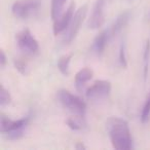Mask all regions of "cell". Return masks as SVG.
<instances>
[{"instance_id": "cell-1", "label": "cell", "mask_w": 150, "mask_h": 150, "mask_svg": "<svg viewBox=\"0 0 150 150\" xmlns=\"http://www.w3.org/2000/svg\"><path fill=\"white\" fill-rule=\"evenodd\" d=\"M106 127L113 148L117 150L133 149V138L127 120L119 117H110L106 122Z\"/></svg>"}, {"instance_id": "cell-2", "label": "cell", "mask_w": 150, "mask_h": 150, "mask_svg": "<svg viewBox=\"0 0 150 150\" xmlns=\"http://www.w3.org/2000/svg\"><path fill=\"white\" fill-rule=\"evenodd\" d=\"M30 121V115L18 120H11L3 113L0 114V133L4 134L9 140H19L25 135L26 127Z\"/></svg>"}, {"instance_id": "cell-3", "label": "cell", "mask_w": 150, "mask_h": 150, "mask_svg": "<svg viewBox=\"0 0 150 150\" xmlns=\"http://www.w3.org/2000/svg\"><path fill=\"white\" fill-rule=\"evenodd\" d=\"M57 97H58L59 102L67 110L74 113L75 115H80V116L86 115V104L79 97L72 95L66 90H60L57 93Z\"/></svg>"}, {"instance_id": "cell-4", "label": "cell", "mask_w": 150, "mask_h": 150, "mask_svg": "<svg viewBox=\"0 0 150 150\" xmlns=\"http://www.w3.org/2000/svg\"><path fill=\"white\" fill-rule=\"evenodd\" d=\"M42 0H17L11 6V13L18 19L26 20L38 13Z\"/></svg>"}, {"instance_id": "cell-5", "label": "cell", "mask_w": 150, "mask_h": 150, "mask_svg": "<svg viewBox=\"0 0 150 150\" xmlns=\"http://www.w3.org/2000/svg\"><path fill=\"white\" fill-rule=\"evenodd\" d=\"M88 4H83L82 6H80L79 8L76 11L75 15L73 16V19L71 21L69 27L67 28V32L64 36V42L66 44H69L75 39L76 35L78 34L81 27L82 23H83L84 19L86 17V13H88Z\"/></svg>"}, {"instance_id": "cell-6", "label": "cell", "mask_w": 150, "mask_h": 150, "mask_svg": "<svg viewBox=\"0 0 150 150\" xmlns=\"http://www.w3.org/2000/svg\"><path fill=\"white\" fill-rule=\"evenodd\" d=\"M17 43L22 52L28 54H36L39 52V44L28 29L20 31L16 36Z\"/></svg>"}, {"instance_id": "cell-7", "label": "cell", "mask_w": 150, "mask_h": 150, "mask_svg": "<svg viewBox=\"0 0 150 150\" xmlns=\"http://www.w3.org/2000/svg\"><path fill=\"white\" fill-rule=\"evenodd\" d=\"M111 92V82L108 80H97L86 90V96L90 100H100L109 96Z\"/></svg>"}, {"instance_id": "cell-8", "label": "cell", "mask_w": 150, "mask_h": 150, "mask_svg": "<svg viewBox=\"0 0 150 150\" xmlns=\"http://www.w3.org/2000/svg\"><path fill=\"white\" fill-rule=\"evenodd\" d=\"M104 5L105 0H96L93 8V13L88 20V27L90 29H99L105 23V16H104Z\"/></svg>"}, {"instance_id": "cell-9", "label": "cell", "mask_w": 150, "mask_h": 150, "mask_svg": "<svg viewBox=\"0 0 150 150\" xmlns=\"http://www.w3.org/2000/svg\"><path fill=\"white\" fill-rule=\"evenodd\" d=\"M74 9H75V3L72 2L69 5L67 11L54 21V28H52L54 35H59V34L62 33L63 31H65L69 27V25H70L71 21L73 19V16H74Z\"/></svg>"}, {"instance_id": "cell-10", "label": "cell", "mask_w": 150, "mask_h": 150, "mask_svg": "<svg viewBox=\"0 0 150 150\" xmlns=\"http://www.w3.org/2000/svg\"><path fill=\"white\" fill-rule=\"evenodd\" d=\"M129 20H131V13H129V11H123V13H121L120 15L116 18V20L114 21L113 25L111 26V28L109 29L110 38L118 35V34L125 29V26L129 24Z\"/></svg>"}, {"instance_id": "cell-11", "label": "cell", "mask_w": 150, "mask_h": 150, "mask_svg": "<svg viewBox=\"0 0 150 150\" xmlns=\"http://www.w3.org/2000/svg\"><path fill=\"white\" fill-rule=\"evenodd\" d=\"M110 39V35H109V30H104V31L100 32L96 38L94 39L92 45V50L94 54L97 56H101L104 52L105 47L107 45V42Z\"/></svg>"}, {"instance_id": "cell-12", "label": "cell", "mask_w": 150, "mask_h": 150, "mask_svg": "<svg viewBox=\"0 0 150 150\" xmlns=\"http://www.w3.org/2000/svg\"><path fill=\"white\" fill-rule=\"evenodd\" d=\"M93 75H94V72L88 67L80 69L76 73V75H75V86H76V88L78 91H81L84 84L93 78Z\"/></svg>"}, {"instance_id": "cell-13", "label": "cell", "mask_w": 150, "mask_h": 150, "mask_svg": "<svg viewBox=\"0 0 150 150\" xmlns=\"http://www.w3.org/2000/svg\"><path fill=\"white\" fill-rule=\"evenodd\" d=\"M67 0H52V6H50V17L54 21H56L63 13L65 3Z\"/></svg>"}, {"instance_id": "cell-14", "label": "cell", "mask_w": 150, "mask_h": 150, "mask_svg": "<svg viewBox=\"0 0 150 150\" xmlns=\"http://www.w3.org/2000/svg\"><path fill=\"white\" fill-rule=\"evenodd\" d=\"M67 125L73 131H81L84 127H86V120H84V116H80V115H76L75 117H70L67 119Z\"/></svg>"}, {"instance_id": "cell-15", "label": "cell", "mask_w": 150, "mask_h": 150, "mask_svg": "<svg viewBox=\"0 0 150 150\" xmlns=\"http://www.w3.org/2000/svg\"><path fill=\"white\" fill-rule=\"evenodd\" d=\"M72 57L73 54H66V56L61 57L58 60V68L60 70V72L65 76H67L69 74V65H70Z\"/></svg>"}, {"instance_id": "cell-16", "label": "cell", "mask_w": 150, "mask_h": 150, "mask_svg": "<svg viewBox=\"0 0 150 150\" xmlns=\"http://www.w3.org/2000/svg\"><path fill=\"white\" fill-rule=\"evenodd\" d=\"M149 59H150V40L148 39L146 41L145 48H144V54H143V64H144V78L146 79L148 73V67H149Z\"/></svg>"}, {"instance_id": "cell-17", "label": "cell", "mask_w": 150, "mask_h": 150, "mask_svg": "<svg viewBox=\"0 0 150 150\" xmlns=\"http://www.w3.org/2000/svg\"><path fill=\"white\" fill-rule=\"evenodd\" d=\"M11 101H13V98H11L9 92L1 84V86H0V106H7L11 104Z\"/></svg>"}, {"instance_id": "cell-18", "label": "cell", "mask_w": 150, "mask_h": 150, "mask_svg": "<svg viewBox=\"0 0 150 150\" xmlns=\"http://www.w3.org/2000/svg\"><path fill=\"white\" fill-rule=\"evenodd\" d=\"M150 117V92L148 93L147 97H146V101L144 103L143 109L141 112V121L142 123H145L148 121Z\"/></svg>"}, {"instance_id": "cell-19", "label": "cell", "mask_w": 150, "mask_h": 150, "mask_svg": "<svg viewBox=\"0 0 150 150\" xmlns=\"http://www.w3.org/2000/svg\"><path fill=\"white\" fill-rule=\"evenodd\" d=\"M15 67L22 75H27L28 74V66L24 61L22 60H15Z\"/></svg>"}, {"instance_id": "cell-20", "label": "cell", "mask_w": 150, "mask_h": 150, "mask_svg": "<svg viewBox=\"0 0 150 150\" xmlns=\"http://www.w3.org/2000/svg\"><path fill=\"white\" fill-rule=\"evenodd\" d=\"M119 63H120L122 68L127 67V54H125V44L122 43L119 48Z\"/></svg>"}, {"instance_id": "cell-21", "label": "cell", "mask_w": 150, "mask_h": 150, "mask_svg": "<svg viewBox=\"0 0 150 150\" xmlns=\"http://www.w3.org/2000/svg\"><path fill=\"white\" fill-rule=\"evenodd\" d=\"M6 63H7L6 54H5L4 50H0V67H1V68H4Z\"/></svg>"}, {"instance_id": "cell-22", "label": "cell", "mask_w": 150, "mask_h": 150, "mask_svg": "<svg viewBox=\"0 0 150 150\" xmlns=\"http://www.w3.org/2000/svg\"><path fill=\"white\" fill-rule=\"evenodd\" d=\"M75 148L77 150H84V149H86V147L84 146V144L82 143V142H78L76 145H75Z\"/></svg>"}]
</instances>
